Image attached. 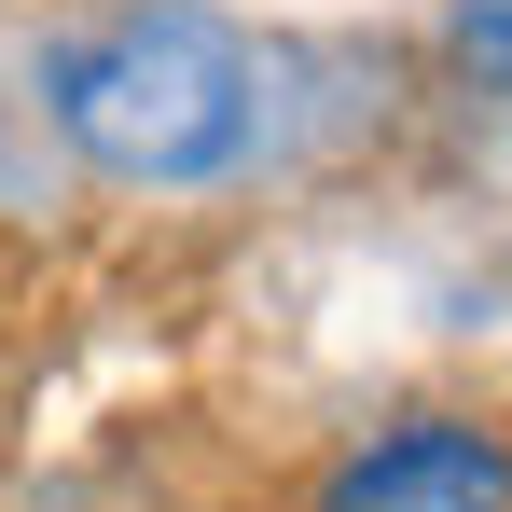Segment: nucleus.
<instances>
[{"label": "nucleus", "mask_w": 512, "mask_h": 512, "mask_svg": "<svg viewBox=\"0 0 512 512\" xmlns=\"http://www.w3.org/2000/svg\"><path fill=\"white\" fill-rule=\"evenodd\" d=\"M319 512H512V429L485 416H402L360 457L319 471Z\"/></svg>", "instance_id": "nucleus-2"}, {"label": "nucleus", "mask_w": 512, "mask_h": 512, "mask_svg": "<svg viewBox=\"0 0 512 512\" xmlns=\"http://www.w3.org/2000/svg\"><path fill=\"white\" fill-rule=\"evenodd\" d=\"M443 42H457L471 70H512V0H457V14H443Z\"/></svg>", "instance_id": "nucleus-3"}, {"label": "nucleus", "mask_w": 512, "mask_h": 512, "mask_svg": "<svg viewBox=\"0 0 512 512\" xmlns=\"http://www.w3.org/2000/svg\"><path fill=\"white\" fill-rule=\"evenodd\" d=\"M56 125L97 180H208L250 153V42L222 14H111L56 56Z\"/></svg>", "instance_id": "nucleus-1"}]
</instances>
